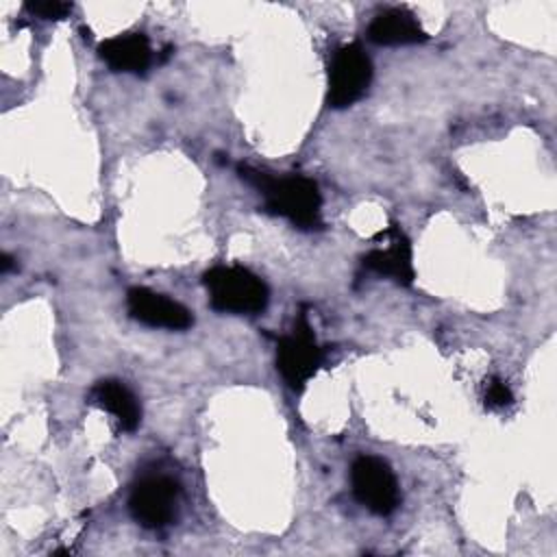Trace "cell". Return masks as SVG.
Instances as JSON below:
<instances>
[{"mask_svg":"<svg viewBox=\"0 0 557 557\" xmlns=\"http://www.w3.org/2000/svg\"><path fill=\"white\" fill-rule=\"evenodd\" d=\"M181 487L165 474H150L139 479L128 496V511L146 529H161L176 516Z\"/></svg>","mask_w":557,"mask_h":557,"instance_id":"cell-6","label":"cell"},{"mask_svg":"<svg viewBox=\"0 0 557 557\" xmlns=\"http://www.w3.org/2000/svg\"><path fill=\"white\" fill-rule=\"evenodd\" d=\"M237 174L263 196L268 213L289 220L300 231H315L322 226V196L313 178L302 174L272 176L246 163L237 165Z\"/></svg>","mask_w":557,"mask_h":557,"instance_id":"cell-1","label":"cell"},{"mask_svg":"<svg viewBox=\"0 0 557 557\" xmlns=\"http://www.w3.org/2000/svg\"><path fill=\"white\" fill-rule=\"evenodd\" d=\"M24 9L30 15H37L41 20H63L72 13L70 2H59V0H44V2H26Z\"/></svg>","mask_w":557,"mask_h":557,"instance_id":"cell-13","label":"cell"},{"mask_svg":"<svg viewBox=\"0 0 557 557\" xmlns=\"http://www.w3.org/2000/svg\"><path fill=\"white\" fill-rule=\"evenodd\" d=\"M324 350L318 346L307 315L300 313L292 333L276 337V370L283 381L300 392L322 366Z\"/></svg>","mask_w":557,"mask_h":557,"instance_id":"cell-3","label":"cell"},{"mask_svg":"<svg viewBox=\"0 0 557 557\" xmlns=\"http://www.w3.org/2000/svg\"><path fill=\"white\" fill-rule=\"evenodd\" d=\"M98 57L113 72L141 76L152 63V48L144 33H120L98 44Z\"/></svg>","mask_w":557,"mask_h":557,"instance_id":"cell-9","label":"cell"},{"mask_svg":"<svg viewBox=\"0 0 557 557\" xmlns=\"http://www.w3.org/2000/svg\"><path fill=\"white\" fill-rule=\"evenodd\" d=\"M91 403L109 411L115 418L117 426L126 433H133L141 422V407L135 394L122 381H98L91 389Z\"/></svg>","mask_w":557,"mask_h":557,"instance_id":"cell-11","label":"cell"},{"mask_svg":"<svg viewBox=\"0 0 557 557\" xmlns=\"http://www.w3.org/2000/svg\"><path fill=\"white\" fill-rule=\"evenodd\" d=\"M372 83V61L361 44H344L335 50L329 67L326 102L331 109H346L361 100Z\"/></svg>","mask_w":557,"mask_h":557,"instance_id":"cell-4","label":"cell"},{"mask_svg":"<svg viewBox=\"0 0 557 557\" xmlns=\"http://www.w3.org/2000/svg\"><path fill=\"white\" fill-rule=\"evenodd\" d=\"M376 237L385 239L387 246L385 248H372L366 257H363V268L389 276L400 285H411L413 283V255H411V244L407 239V235L403 233V228L392 222L385 231H381Z\"/></svg>","mask_w":557,"mask_h":557,"instance_id":"cell-8","label":"cell"},{"mask_svg":"<svg viewBox=\"0 0 557 557\" xmlns=\"http://www.w3.org/2000/svg\"><path fill=\"white\" fill-rule=\"evenodd\" d=\"M202 283L209 305L222 313L255 315L268 307V285L244 265H213L205 272Z\"/></svg>","mask_w":557,"mask_h":557,"instance_id":"cell-2","label":"cell"},{"mask_svg":"<svg viewBox=\"0 0 557 557\" xmlns=\"http://www.w3.org/2000/svg\"><path fill=\"white\" fill-rule=\"evenodd\" d=\"M511 403H513V394L503 379L492 376L485 381V405L490 409H505Z\"/></svg>","mask_w":557,"mask_h":557,"instance_id":"cell-12","label":"cell"},{"mask_svg":"<svg viewBox=\"0 0 557 557\" xmlns=\"http://www.w3.org/2000/svg\"><path fill=\"white\" fill-rule=\"evenodd\" d=\"M126 307L133 320L152 329L185 331L194 324V315L185 305L146 287H131L126 292Z\"/></svg>","mask_w":557,"mask_h":557,"instance_id":"cell-7","label":"cell"},{"mask_svg":"<svg viewBox=\"0 0 557 557\" xmlns=\"http://www.w3.org/2000/svg\"><path fill=\"white\" fill-rule=\"evenodd\" d=\"M368 39L376 46H411L426 41L429 35L407 9H385L370 22Z\"/></svg>","mask_w":557,"mask_h":557,"instance_id":"cell-10","label":"cell"},{"mask_svg":"<svg viewBox=\"0 0 557 557\" xmlns=\"http://www.w3.org/2000/svg\"><path fill=\"white\" fill-rule=\"evenodd\" d=\"M350 485L355 498L374 516H389L400 503L396 476L381 457L359 455L350 466Z\"/></svg>","mask_w":557,"mask_h":557,"instance_id":"cell-5","label":"cell"}]
</instances>
